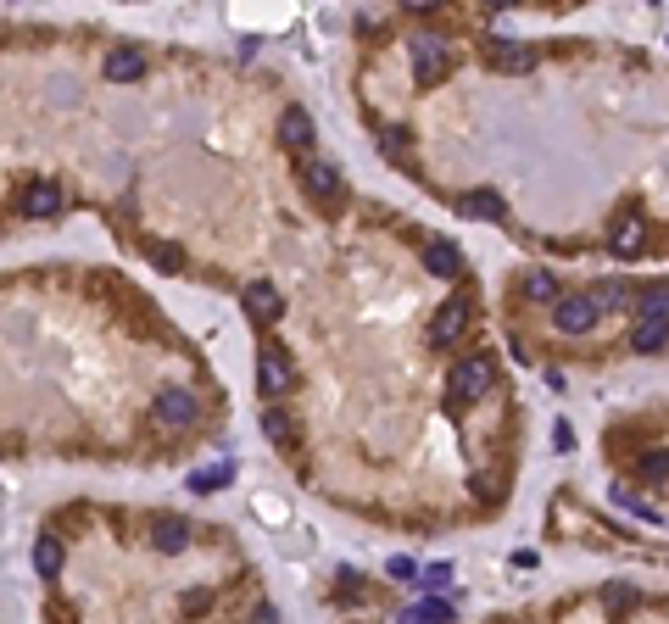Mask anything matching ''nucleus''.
I'll return each mask as SVG.
<instances>
[{
    "label": "nucleus",
    "instance_id": "obj_29",
    "mask_svg": "<svg viewBox=\"0 0 669 624\" xmlns=\"http://www.w3.org/2000/svg\"><path fill=\"white\" fill-rule=\"evenodd\" d=\"M263 430H268V441H284V435H291V418L274 407V413H263Z\"/></svg>",
    "mask_w": 669,
    "mask_h": 624
},
{
    "label": "nucleus",
    "instance_id": "obj_11",
    "mask_svg": "<svg viewBox=\"0 0 669 624\" xmlns=\"http://www.w3.org/2000/svg\"><path fill=\"white\" fill-rule=\"evenodd\" d=\"M630 346L636 351H664L669 346V318L664 312H642V323L630 330Z\"/></svg>",
    "mask_w": 669,
    "mask_h": 624
},
{
    "label": "nucleus",
    "instance_id": "obj_4",
    "mask_svg": "<svg viewBox=\"0 0 669 624\" xmlns=\"http://www.w3.org/2000/svg\"><path fill=\"white\" fill-rule=\"evenodd\" d=\"M463 330H469V302L452 295V302H441V312L430 323V346H452V340H463Z\"/></svg>",
    "mask_w": 669,
    "mask_h": 624
},
{
    "label": "nucleus",
    "instance_id": "obj_31",
    "mask_svg": "<svg viewBox=\"0 0 669 624\" xmlns=\"http://www.w3.org/2000/svg\"><path fill=\"white\" fill-rule=\"evenodd\" d=\"M553 441H558V452H569V446H575V430H569V424H558V430H553Z\"/></svg>",
    "mask_w": 669,
    "mask_h": 624
},
{
    "label": "nucleus",
    "instance_id": "obj_19",
    "mask_svg": "<svg viewBox=\"0 0 669 624\" xmlns=\"http://www.w3.org/2000/svg\"><path fill=\"white\" fill-rule=\"evenodd\" d=\"M591 302H597V312H609V307H625V302H630V284H619V279H602V284L591 290Z\"/></svg>",
    "mask_w": 669,
    "mask_h": 624
},
{
    "label": "nucleus",
    "instance_id": "obj_26",
    "mask_svg": "<svg viewBox=\"0 0 669 624\" xmlns=\"http://www.w3.org/2000/svg\"><path fill=\"white\" fill-rule=\"evenodd\" d=\"M413 580L430 585V591H446V585H452V563H430L424 574H413Z\"/></svg>",
    "mask_w": 669,
    "mask_h": 624
},
{
    "label": "nucleus",
    "instance_id": "obj_7",
    "mask_svg": "<svg viewBox=\"0 0 669 624\" xmlns=\"http://www.w3.org/2000/svg\"><path fill=\"white\" fill-rule=\"evenodd\" d=\"M101 73H107L112 84H140V79H145V51H135V45H117V51H107Z\"/></svg>",
    "mask_w": 669,
    "mask_h": 624
},
{
    "label": "nucleus",
    "instance_id": "obj_14",
    "mask_svg": "<svg viewBox=\"0 0 669 624\" xmlns=\"http://www.w3.org/2000/svg\"><path fill=\"white\" fill-rule=\"evenodd\" d=\"M463 212H469V218H480V223H502L507 207H502V195H497V190H469V195H463Z\"/></svg>",
    "mask_w": 669,
    "mask_h": 624
},
{
    "label": "nucleus",
    "instance_id": "obj_8",
    "mask_svg": "<svg viewBox=\"0 0 669 624\" xmlns=\"http://www.w3.org/2000/svg\"><path fill=\"white\" fill-rule=\"evenodd\" d=\"M591 323H597V302H591V295H563V302H558V330L563 335H591Z\"/></svg>",
    "mask_w": 669,
    "mask_h": 624
},
{
    "label": "nucleus",
    "instance_id": "obj_20",
    "mask_svg": "<svg viewBox=\"0 0 669 624\" xmlns=\"http://www.w3.org/2000/svg\"><path fill=\"white\" fill-rule=\"evenodd\" d=\"M636 302V312H664L669 318V284H647L642 295H630Z\"/></svg>",
    "mask_w": 669,
    "mask_h": 624
},
{
    "label": "nucleus",
    "instance_id": "obj_30",
    "mask_svg": "<svg viewBox=\"0 0 669 624\" xmlns=\"http://www.w3.org/2000/svg\"><path fill=\"white\" fill-rule=\"evenodd\" d=\"M419 569H413V557H391V580H413Z\"/></svg>",
    "mask_w": 669,
    "mask_h": 624
},
{
    "label": "nucleus",
    "instance_id": "obj_5",
    "mask_svg": "<svg viewBox=\"0 0 669 624\" xmlns=\"http://www.w3.org/2000/svg\"><path fill=\"white\" fill-rule=\"evenodd\" d=\"M257 385H263V396H284V390H291V351L284 346H263Z\"/></svg>",
    "mask_w": 669,
    "mask_h": 624
},
{
    "label": "nucleus",
    "instance_id": "obj_25",
    "mask_svg": "<svg viewBox=\"0 0 669 624\" xmlns=\"http://www.w3.org/2000/svg\"><path fill=\"white\" fill-rule=\"evenodd\" d=\"M235 480V469L229 463H218V469H207V474H196V480H190V485H196V490H223V485H229Z\"/></svg>",
    "mask_w": 669,
    "mask_h": 624
},
{
    "label": "nucleus",
    "instance_id": "obj_17",
    "mask_svg": "<svg viewBox=\"0 0 669 624\" xmlns=\"http://www.w3.org/2000/svg\"><path fill=\"white\" fill-rule=\"evenodd\" d=\"M491 61H497V68H507V73H530L535 68V56L525 45H507V40H491Z\"/></svg>",
    "mask_w": 669,
    "mask_h": 624
},
{
    "label": "nucleus",
    "instance_id": "obj_23",
    "mask_svg": "<svg viewBox=\"0 0 669 624\" xmlns=\"http://www.w3.org/2000/svg\"><path fill=\"white\" fill-rule=\"evenodd\" d=\"M525 295H530V302H558V279L553 274H530L525 279Z\"/></svg>",
    "mask_w": 669,
    "mask_h": 624
},
{
    "label": "nucleus",
    "instance_id": "obj_32",
    "mask_svg": "<svg viewBox=\"0 0 669 624\" xmlns=\"http://www.w3.org/2000/svg\"><path fill=\"white\" fill-rule=\"evenodd\" d=\"M402 6H413V12H435L441 0H402Z\"/></svg>",
    "mask_w": 669,
    "mask_h": 624
},
{
    "label": "nucleus",
    "instance_id": "obj_1",
    "mask_svg": "<svg viewBox=\"0 0 669 624\" xmlns=\"http://www.w3.org/2000/svg\"><path fill=\"white\" fill-rule=\"evenodd\" d=\"M491 385H497L491 357H463V363H452V374H446V396H452V402H474V396H486Z\"/></svg>",
    "mask_w": 669,
    "mask_h": 624
},
{
    "label": "nucleus",
    "instance_id": "obj_33",
    "mask_svg": "<svg viewBox=\"0 0 669 624\" xmlns=\"http://www.w3.org/2000/svg\"><path fill=\"white\" fill-rule=\"evenodd\" d=\"M491 6H514V0H491Z\"/></svg>",
    "mask_w": 669,
    "mask_h": 624
},
{
    "label": "nucleus",
    "instance_id": "obj_15",
    "mask_svg": "<svg viewBox=\"0 0 669 624\" xmlns=\"http://www.w3.org/2000/svg\"><path fill=\"white\" fill-rule=\"evenodd\" d=\"M246 307H251V312H257L263 323H274V318L284 312V302H279V290H274V284H263V279H257V284H246Z\"/></svg>",
    "mask_w": 669,
    "mask_h": 624
},
{
    "label": "nucleus",
    "instance_id": "obj_27",
    "mask_svg": "<svg viewBox=\"0 0 669 624\" xmlns=\"http://www.w3.org/2000/svg\"><path fill=\"white\" fill-rule=\"evenodd\" d=\"M642 480H669V452H647L642 457Z\"/></svg>",
    "mask_w": 669,
    "mask_h": 624
},
{
    "label": "nucleus",
    "instance_id": "obj_22",
    "mask_svg": "<svg viewBox=\"0 0 669 624\" xmlns=\"http://www.w3.org/2000/svg\"><path fill=\"white\" fill-rule=\"evenodd\" d=\"M151 262H156V268H163V274H179V268H184L179 246H168V240H151Z\"/></svg>",
    "mask_w": 669,
    "mask_h": 624
},
{
    "label": "nucleus",
    "instance_id": "obj_6",
    "mask_svg": "<svg viewBox=\"0 0 669 624\" xmlns=\"http://www.w3.org/2000/svg\"><path fill=\"white\" fill-rule=\"evenodd\" d=\"M407 56H413V73H419L424 84H435V79L446 73V40H435V34L413 40V45H407Z\"/></svg>",
    "mask_w": 669,
    "mask_h": 624
},
{
    "label": "nucleus",
    "instance_id": "obj_10",
    "mask_svg": "<svg viewBox=\"0 0 669 624\" xmlns=\"http://www.w3.org/2000/svg\"><path fill=\"white\" fill-rule=\"evenodd\" d=\"M614 256H636V251H642L647 246V218H636V212H625L619 223H614Z\"/></svg>",
    "mask_w": 669,
    "mask_h": 624
},
{
    "label": "nucleus",
    "instance_id": "obj_24",
    "mask_svg": "<svg viewBox=\"0 0 669 624\" xmlns=\"http://www.w3.org/2000/svg\"><path fill=\"white\" fill-rule=\"evenodd\" d=\"M407 145H413V140H407V128H379V151H386V156H396V162H402V156H407Z\"/></svg>",
    "mask_w": 669,
    "mask_h": 624
},
{
    "label": "nucleus",
    "instance_id": "obj_28",
    "mask_svg": "<svg viewBox=\"0 0 669 624\" xmlns=\"http://www.w3.org/2000/svg\"><path fill=\"white\" fill-rule=\"evenodd\" d=\"M469 485H474V497H480V502H497V497H502V485H497V474H474Z\"/></svg>",
    "mask_w": 669,
    "mask_h": 624
},
{
    "label": "nucleus",
    "instance_id": "obj_2",
    "mask_svg": "<svg viewBox=\"0 0 669 624\" xmlns=\"http://www.w3.org/2000/svg\"><path fill=\"white\" fill-rule=\"evenodd\" d=\"M196 418H201V396H196V390H184V385L156 390V424H163V430H190Z\"/></svg>",
    "mask_w": 669,
    "mask_h": 624
},
{
    "label": "nucleus",
    "instance_id": "obj_3",
    "mask_svg": "<svg viewBox=\"0 0 669 624\" xmlns=\"http://www.w3.org/2000/svg\"><path fill=\"white\" fill-rule=\"evenodd\" d=\"M68 212V195H61V184H51V179H34L23 190V218H40V223H51V218H61Z\"/></svg>",
    "mask_w": 669,
    "mask_h": 624
},
{
    "label": "nucleus",
    "instance_id": "obj_21",
    "mask_svg": "<svg viewBox=\"0 0 669 624\" xmlns=\"http://www.w3.org/2000/svg\"><path fill=\"white\" fill-rule=\"evenodd\" d=\"M407 619H419V624H446V619H452V608L430 597V602H413V608H407Z\"/></svg>",
    "mask_w": 669,
    "mask_h": 624
},
{
    "label": "nucleus",
    "instance_id": "obj_18",
    "mask_svg": "<svg viewBox=\"0 0 669 624\" xmlns=\"http://www.w3.org/2000/svg\"><path fill=\"white\" fill-rule=\"evenodd\" d=\"M61 563H68V557H61V541H56V536H45V541L34 546V569H40L45 580H56V574H61Z\"/></svg>",
    "mask_w": 669,
    "mask_h": 624
},
{
    "label": "nucleus",
    "instance_id": "obj_12",
    "mask_svg": "<svg viewBox=\"0 0 669 624\" xmlns=\"http://www.w3.org/2000/svg\"><path fill=\"white\" fill-rule=\"evenodd\" d=\"M424 262H430L435 279H458V274H463V251H458L452 240H430V246H424Z\"/></svg>",
    "mask_w": 669,
    "mask_h": 624
},
{
    "label": "nucleus",
    "instance_id": "obj_13",
    "mask_svg": "<svg viewBox=\"0 0 669 624\" xmlns=\"http://www.w3.org/2000/svg\"><path fill=\"white\" fill-rule=\"evenodd\" d=\"M279 140L291 145V151H307V145H312V117H307L302 107H291V112L279 117Z\"/></svg>",
    "mask_w": 669,
    "mask_h": 624
},
{
    "label": "nucleus",
    "instance_id": "obj_16",
    "mask_svg": "<svg viewBox=\"0 0 669 624\" xmlns=\"http://www.w3.org/2000/svg\"><path fill=\"white\" fill-rule=\"evenodd\" d=\"M151 541H156V552L179 557V552L190 546V524H184V518H163V524H156V530H151Z\"/></svg>",
    "mask_w": 669,
    "mask_h": 624
},
{
    "label": "nucleus",
    "instance_id": "obj_9",
    "mask_svg": "<svg viewBox=\"0 0 669 624\" xmlns=\"http://www.w3.org/2000/svg\"><path fill=\"white\" fill-rule=\"evenodd\" d=\"M302 184H307L312 201H335V195H340V168H335V162H307Z\"/></svg>",
    "mask_w": 669,
    "mask_h": 624
}]
</instances>
